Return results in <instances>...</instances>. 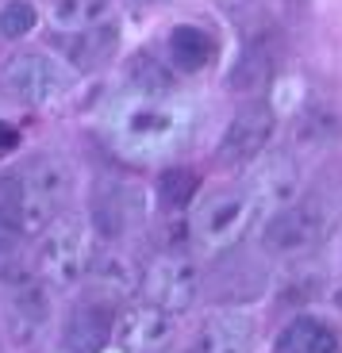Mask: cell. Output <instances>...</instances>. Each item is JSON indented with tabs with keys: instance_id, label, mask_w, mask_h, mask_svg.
Listing matches in <instances>:
<instances>
[{
	"instance_id": "277c9868",
	"label": "cell",
	"mask_w": 342,
	"mask_h": 353,
	"mask_svg": "<svg viewBox=\"0 0 342 353\" xmlns=\"http://www.w3.org/2000/svg\"><path fill=\"white\" fill-rule=\"evenodd\" d=\"M70 88H73V70L46 50L12 54L8 62L0 65V92L23 108L54 104Z\"/></svg>"
},
{
	"instance_id": "4fadbf2b",
	"label": "cell",
	"mask_w": 342,
	"mask_h": 353,
	"mask_svg": "<svg viewBox=\"0 0 342 353\" xmlns=\"http://www.w3.org/2000/svg\"><path fill=\"white\" fill-rule=\"evenodd\" d=\"M112 327H115V307L100 300H81L66 319V350L70 353H104V345L112 342Z\"/></svg>"
},
{
	"instance_id": "ffe728a7",
	"label": "cell",
	"mask_w": 342,
	"mask_h": 353,
	"mask_svg": "<svg viewBox=\"0 0 342 353\" xmlns=\"http://www.w3.org/2000/svg\"><path fill=\"white\" fill-rule=\"evenodd\" d=\"M127 88L135 97H173V70L158 54H135L127 62Z\"/></svg>"
},
{
	"instance_id": "7c38bea8",
	"label": "cell",
	"mask_w": 342,
	"mask_h": 353,
	"mask_svg": "<svg viewBox=\"0 0 342 353\" xmlns=\"http://www.w3.org/2000/svg\"><path fill=\"white\" fill-rule=\"evenodd\" d=\"M258 330L243 311H211L193 334L189 353H254Z\"/></svg>"
},
{
	"instance_id": "30bf717a",
	"label": "cell",
	"mask_w": 342,
	"mask_h": 353,
	"mask_svg": "<svg viewBox=\"0 0 342 353\" xmlns=\"http://www.w3.org/2000/svg\"><path fill=\"white\" fill-rule=\"evenodd\" d=\"M112 338L120 342L123 353H166L173 342V315L139 300L123 315H115Z\"/></svg>"
},
{
	"instance_id": "9a60e30c",
	"label": "cell",
	"mask_w": 342,
	"mask_h": 353,
	"mask_svg": "<svg viewBox=\"0 0 342 353\" xmlns=\"http://www.w3.org/2000/svg\"><path fill=\"white\" fill-rule=\"evenodd\" d=\"M273 77H277V46H273L269 35H254L246 39L243 54H238L235 70H231L227 85L235 88V92H246V97H254V92H262V88L273 85Z\"/></svg>"
},
{
	"instance_id": "44dd1931",
	"label": "cell",
	"mask_w": 342,
	"mask_h": 353,
	"mask_svg": "<svg viewBox=\"0 0 342 353\" xmlns=\"http://www.w3.org/2000/svg\"><path fill=\"white\" fill-rule=\"evenodd\" d=\"M115 12V0H54L50 19L58 31H85V27L108 23Z\"/></svg>"
},
{
	"instance_id": "d6986e66",
	"label": "cell",
	"mask_w": 342,
	"mask_h": 353,
	"mask_svg": "<svg viewBox=\"0 0 342 353\" xmlns=\"http://www.w3.org/2000/svg\"><path fill=\"white\" fill-rule=\"evenodd\" d=\"M300 192V169L289 154H273L262 169H258V181H254V200L258 203H269V208H281V203H292Z\"/></svg>"
},
{
	"instance_id": "e0dca14e",
	"label": "cell",
	"mask_w": 342,
	"mask_h": 353,
	"mask_svg": "<svg viewBox=\"0 0 342 353\" xmlns=\"http://www.w3.org/2000/svg\"><path fill=\"white\" fill-rule=\"evenodd\" d=\"M273 353H342V338L327 319L296 315L289 327L277 334Z\"/></svg>"
},
{
	"instance_id": "d4e9b609",
	"label": "cell",
	"mask_w": 342,
	"mask_h": 353,
	"mask_svg": "<svg viewBox=\"0 0 342 353\" xmlns=\"http://www.w3.org/2000/svg\"><path fill=\"white\" fill-rule=\"evenodd\" d=\"M39 23V12L31 0H8L0 8V35L4 39H27Z\"/></svg>"
},
{
	"instance_id": "52a82bcc",
	"label": "cell",
	"mask_w": 342,
	"mask_h": 353,
	"mask_svg": "<svg viewBox=\"0 0 342 353\" xmlns=\"http://www.w3.org/2000/svg\"><path fill=\"white\" fill-rule=\"evenodd\" d=\"M258 215V200L243 188H223L211 192L193 215V234L208 250H227L243 239Z\"/></svg>"
},
{
	"instance_id": "ac0fdd59",
	"label": "cell",
	"mask_w": 342,
	"mask_h": 353,
	"mask_svg": "<svg viewBox=\"0 0 342 353\" xmlns=\"http://www.w3.org/2000/svg\"><path fill=\"white\" fill-rule=\"evenodd\" d=\"M166 50H169L173 70H181V73H200V70H208V65L216 62V39L196 23L173 27L169 39H166Z\"/></svg>"
},
{
	"instance_id": "6da1fadb",
	"label": "cell",
	"mask_w": 342,
	"mask_h": 353,
	"mask_svg": "<svg viewBox=\"0 0 342 353\" xmlns=\"http://www.w3.org/2000/svg\"><path fill=\"white\" fill-rule=\"evenodd\" d=\"M115 150L127 158H162L193 134V112L173 97H127L108 115Z\"/></svg>"
},
{
	"instance_id": "2e32d148",
	"label": "cell",
	"mask_w": 342,
	"mask_h": 353,
	"mask_svg": "<svg viewBox=\"0 0 342 353\" xmlns=\"http://www.w3.org/2000/svg\"><path fill=\"white\" fill-rule=\"evenodd\" d=\"M58 46L77 70H97V65L112 62V54L120 50V23L108 19V23L85 27V31H66L58 39Z\"/></svg>"
},
{
	"instance_id": "3957f363",
	"label": "cell",
	"mask_w": 342,
	"mask_h": 353,
	"mask_svg": "<svg viewBox=\"0 0 342 353\" xmlns=\"http://www.w3.org/2000/svg\"><path fill=\"white\" fill-rule=\"evenodd\" d=\"M43 234L46 239L39 242V269L35 273L43 276L46 284H54V288H70V284L85 281L88 261L97 254V246H93V239H97L93 227H88L81 215L61 212Z\"/></svg>"
},
{
	"instance_id": "4316f807",
	"label": "cell",
	"mask_w": 342,
	"mask_h": 353,
	"mask_svg": "<svg viewBox=\"0 0 342 353\" xmlns=\"http://www.w3.org/2000/svg\"><path fill=\"white\" fill-rule=\"evenodd\" d=\"M131 4H154V0H131Z\"/></svg>"
},
{
	"instance_id": "5bb4252c",
	"label": "cell",
	"mask_w": 342,
	"mask_h": 353,
	"mask_svg": "<svg viewBox=\"0 0 342 353\" xmlns=\"http://www.w3.org/2000/svg\"><path fill=\"white\" fill-rule=\"evenodd\" d=\"M88 292H93V300L100 303H120L127 296L139 292V269L131 265V257L120 254V250H97L93 261H88Z\"/></svg>"
},
{
	"instance_id": "8fae6325",
	"label": "cell",
	"mask_w": 342,
	"mask_h": 353,
	"mask_svg": "<svg viewBox=\"0 0 342 353\" xmlns=\"http://www.w3.org/2000/svg\"><path fill=\"white\" fill-rule=\"evenodd\" d=\"M4 284V307H8V319L19 334H35L50 319V292H46V281L39 273H27V269H8L0 276Z\"/></svg>"
},
{
	"instance_id": "7402d4cb",
	"label": "cell",
	"mask_w": 342,
	"mask_h": 353,
	"mask_svg": "<svg viewBox=\"0 0 342 353\" xmlns=\"http://www.w3.org/2000/svg\"><path fill=\"white\" fill-rule=\"evenodd\" d=\"M342 134V115L331 104H312L296 119V142L304 146H327Z\"/></svg>"
},
{
	"instance_id": "484cf974",
	"label": "cell",
	"mask_w": 342,
	"mask_h": 353,
	"mask_svg": "<svg viewBox=\"0 0 342 353\" xmlns=\"http://www.w3.org/2000/svg\"><path fill=\"white\" fill-rule=\"evenodd\" d=\"M16 146H19V131H16V127H8L4 119H0V154L16 150Z\"/></svg>"
},
{
	"instance_id": "8992f818",
	"label": "cell",
	"mask_w": 342,
	"mask_h": 353,
	"mask_svg": "<svg viewBox=\"0 0 342 353\" xmlns=\"http://www.w3.org/2000/svg\"><path fill=\"white\" fill-rule=\"evenodd\" d=\"M139 296L150 307H162L169 315H181L200 296V269L181 250H162L154 261L139 273Z\"/></svg>"
},
{
	"instance_id": "9c48e42d",
	"label": "cell",
	"mask_w": 342,
	"mask_h": 353,
	"mask_svg": "<svg viewBox=\"0 0 342 353\" xmlns=\"http://www.w3.org/2000/svg\"><path fill=\"white\" fill-rule=\"evenodd\" d=\"M273 131H277V112H273L265 100H254V104H243L235 112V119L227 123L220 142V161L223 165H250L258 161L273 142Z\"/></svg>"
},
{
	"instance_id": "cb8c5ba5",
	"label": "cell",
	"mask_w": 342,
	"mask_h": 353,
	"mask_svg": "<svg viewBox=\"0 0 342 353\" xmlns=\"http://www.w3.org/2000/svg\"><path fill=\"white\" fill-rule=\"evenodd\" d=\"M23 239L19 230V185H16V173L0 176V246Z\"/></svg>"
},
{
	"instance_id": "ba28073f",
	"label": "cell",
	"mask_w": 342,
	"mask_h": 353,
	"mask_svg": "<svg viewBox=\"0 0 342 353\" xmlns=\"http://www.w3.org/2000/svg\"><path fill=\"white\" fill-rule=\"evenodd\" d=\"M142 219H146V200L139 188L127 181H100L93 196V212H88V227L97 239L120 242L131 230H139Z\"/></svg>"
},
{
	"instance_id": "7a4b0ae2",
	"label": "cell",
	"mask_w": 342,
	"mask_h": 353,
	"mask_svg": "<svg viewBox=\"0 0 342 353\" xmlns=\"http://www.w3.org/2000/svg\"><path fill=\"white\" fill-rule=\"evenodd\" d=\"M16 185H19V230H23V239H31V234H43L66 212L73 192V169L54 154H43V158H31L19 169Z\"/></svg>"
},
{
	"instance_id": "603a6c76",
	"label": "cell",
	"mask_w": 342,
	"mask_h": 353,
	"mask_svg": "<svg viewBox=\"0 0 342 353\" xmlns=\"http://www.w3.org/2000/svg\"><path fill=\"white\" fill-rule=\"evenodd\" d=\"M196 192H200V176H196V169H166V173L158 176V200L162 208H169V212H181V208H189V203L196 200Z\"/></svg>"
},
{
	"instance_id": "5b68a950",
	"label": "cell",
	"mask_w": 342,
	"mask_h": 353,
	"mask_svg": "<svg viewBox=\"0 0 342 353\" xmlns=\"http://www.w3.org/2000/svg\"><path fill=\"white\" fill-rule=\"evenodd\" d=\"M327 227H331V212L327 203L316 196H304V200H292L273 208L269 219L262 227V246L273 257H300L307 250H316L323 242Z\"/></svg>"
}]
</instances>
